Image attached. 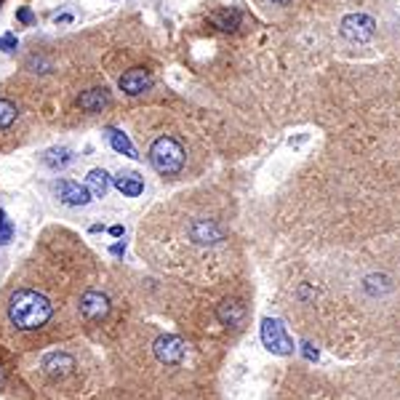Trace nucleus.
<instances>
[{"instance_id":"nucleus-1","label":"nucleus","mask_w":400,"mask_h":400,"mask_svg":"<svg viewBox=\"0 0 400 400\" xmlns=\"http://www.w3.org/2000/svg\"><path fill=\"white\" fill-rule=\"evenodd\" d=\"M54 315V307L43 293L32 291V289H19L13 291L11 304H8V317L16 328H25V331H35L43 328Z\"/></svg>"},{"instance_id":"nucleus-2","label":"nucleus","mask_w":400,"mask_h":400,"mask_svg":"<svg viewBox=\"0 0 400 400\" xmlns=\"http://www.w3.org/2000/svg\"><path fill=\"white\" fill-rule=\"evenodd\" d=\"M150 163L163 176H176L184 169V147L176 136H160L150 147Z\"/></svg>"},{"instance_id":"nucleus-3","label":"nucleus","mask_w":400,"mask_h":400,"mask_svg":"<svg viewBox=\"0 0 400 400\" xmlns=\"http://www.w3.org/2000/svg\"><path fill=\"white\" fill-rule=\"evenodd\" d=\"M339 32L341 37H347L350 43H365V40H371L376 32L374 16H368V13H350V16L341 19Z\"/></svg>"},{"instance_id":"nucleus-4","label":"nucleus","mask_w":400,"mask_h":400,"mask_svg":"<svg viewBox=\"0 0 400 400\" xmlns=\"http://www.w3.org/2000/svg\"><path fill=\"white\" fill-rule=\"evenodd\" d=\"M262 341L267 350L275 355H291L293 352V341L289 339L286 328L280 326V320H272V317L262 320Z\"/></svg>"},{"instance_id":"nucleus-5","label":"nucleus","mask_w":400,"mask_h":400,"mask_svg":"<svg viewBox=\"0 0 400 400\" xmlns=\"http://www.w3.org/2000/svg\"><path fill=\"white\" fill-rule=\"evenodd\" d=\"M155 355H158L160 363H166V365L182 363L184 341L179 339V337H171V334H166V337H160V339L155 341Z\"/></svg>"},{"instance_id":"nucleus-6","label":"nucleus","mask_w":400,"mask_h":400,"mask_svg":"<svg viewBox=\"0 0 400 400\" xmlns=\"http://www.w3.org/2000/svg\"><path fill=\"white\" fill-rule=\"evenodd\" d=\"M54 193L59 195V200L64 206H85L91 200L88 187H80L78 182H70V179H61V182L54 184Z\"/></svg>"},{"instance_id":"nucleus-7","label":"nucleus","mask_w":400,"mask_h":400,"mask_svg":"<svg viewBox=\"0 0 400 400\" xmlns=\"http://www.w3.org/2000/svg\"><path fill=\"white\" fill-rule=\"evenodd\" d=\"M121 88L128 94V97H139V94H145L152 88V75L142 70V67H136V70H128L126 75H121Z\"/></svg>"},{"instance_id":"nucleus-8","label":"nucleus","mask_w":400,"mask_h":400,"mask_svg":"<svg viewBox=\"0 0 400 400\" xmlns=\"http://www.w3.org/2000/svg\"><path fill=\"white\" fill-rule=\"evenodd\" d=\"M190 238H193L198 246H214L224 238V232L219 227L217 222H211V219H198L193 222V227H190Z\"/></svg>"},{"instance_id":"nucleus-9","label":"nucleus","mask_w":400,"mask_h":400,"mask_svg":"<svg viewBox=\"0 0 400 400\" xmlns=\"http://www.w3.org/2000/svg\"><path fill=\"white\" fill-rule=\"evenodd\" d=\"M80 313H83L85 320H102V317H107L109 313V299L99 291L83 293V299H80Z\"/></svg>"},{"instance_id":"nucleus-10","label":"nucleus","mask_w":400,"mask_h":400,"mask_svg":"<svg viewBox=\"0 0 400 400\" xmlns=\"http://www.w3.org/2000/svg\"><path fill=\"white\" fill-rule=\"evenodd\" d=\"M78 104H80V109H85V112H102L104 107L112 104V97H109L107 88H88L85 94H80Z\"/></svg>"},{"instance_id":"nucleus-11","label":"nucleus","mask_w":400,"mask_h":400,"mask_svg":"<svg viewBox=\"0 0 400 400\" xmlns=\"http://www.w3.org/2000/svg\"><path fill=\"white\" fill-rule=\"evenodd\" d=\"M115 187H118L123 195L136 198V195L145 193V179H142L136 171H121V174L115 176Z\"/></svg>"},{"instance_id":"nucleus-12","label":"nucleus","mask_w":400,"mask_h":400,"mask_svg":"<svg viewBox=\"0 0 400 400\" xmlns=\"http://www.w3.org/2000/svg\"><path fill=\"white\" fill-rule=\"evenodd\" d=\"M211 19V25L219 27L222 32H232V30H238L243 22V13L238 8H224V11H217L208 16Z\"/></svg>"},{"instance_id":"nucleus-13","label":"nucleus","mask_w":400,"mask_h":400,"mask_svg":"<svg viewBox=\"0 0 400 400\" xmlns=\"http://www.w3.org/2000/svg\"><path fill=\"white\" fill-rule=\"evenodd\" d=\"M246 315V310H243L241 302H235V299H227V302L219 304V320L224 323V326H238Z\"/></svg>"},{"instance_id":"nucleus-14","label":"nucleus","mask_w":400,"mask_h":400,"mask_svg":"<svg viewBox=\"0 0 400 400\" xmlns=\"http://www.w3.org/2000/svg\"><path fill=\"white\" fill-rule=\"evenodd\" d=\"M109 190V176L104 169H94L88 174V193L94 195V198H104Z\"/></svg>"},{"instance_id":"nucleus-15","label":"nucleus","mask_w":400,"mask_h":400,"mask_svg":"<svg viewBox=\"0 0 400 400\" xmlns=\"http://www.w3.org/2000/svg\"><path fill=\"white\" fill-rule=\"evenodd\" d=\"M43 163H46L49 169L59 171L64 169L67 163H73V152H70L67 147H54V150H49V152L43 155Z\"/></svg>"},{"instance_id":"nucleus-16","label":"nucleus","mask_w":400,"mask_h":400,"mask_svg":"<svg viewBox=\"0 0 400 400\" xmlns=\"http://www.w3.org/2000/svg\"><path fill=\"white\" fill-rule=\"evenodd\" d=\"M107 139H109V145L115 147L118 152L128 155V158H139V155H136V150H133V145H131V139H128L123 131H118V128H107Z\"/></svg>"},{"instance_id":"nucleus-17","label":"nucleus","mask_w":400,"mask_h":400,"mask_svg":"<svg viewBox=\"0 0 400 400\" xmlns=\"http://www.w3.org/2000/svg\"><path fill=\"white\" fill-rule=\"evenodd\" d=\"M16 115H19V112H16V107H13L8 99H0V131H3V128H11Z\"/></svg>"},{"instance_id":"nucleus-18","label":"nucleus","mask_w":400,"mask_h":400,"mask_svg":"<svg viewBox=\"0 0 400 400\" xmlns=\"http://www.w3.org/2000/svg\"><path fill=\"white\" fill-rule=\"evenodd\" d=\"M11 235H13L11 222H8V217H6V211H0V246L11 241Z\"/></svg>"},{"instance_id":"nucleus-19","label":"nucleus","mask_w":400,"mask_h":400,"mask_svg":"<svg viewBox=\"0 0 400 400\" xmlns=\"http://www.w3.org/2000/svg\"><path fill=\"white\" fill-rule=\"evenodd\" d=\"M0 49L8 51V54H11V51H16V35H13V32H6V35H3V40H0Z\"/></svg>"},{"instance_id":"nucleus-20","label":"nucleus","mask_w":400,"mask_h":400,"mask_svg":"<svg viewBox=\"0 0 400 400\" xmlns=\"http://www.w3.org/2000/svg\"><path fill=\"white\" fill-rule=\"evenodd\" d=\"M16 19H19L22 25H32V22H35V13L30 11V8H19V11H16Z\"/></svg>"},{"instance_id":"nucleus-21","label":"nucleus","mask_w":400,"mask_h":400,"mask_svg":"<svg viewBox=\"0 0 400 400\" xmlns=\"http://www.w3.org/2000/svg\"><path fill=\"white\" fill-rule=\"evenodd\" d=\"M302 347H304V355H307L310 360H317V350H313L310 344H302Z\"/></svg>"},{"instance_id":"nucleus-22","label":"nucleus","mask_w":400,"mask_h":400,"mask_svg":"<svg viewBox=\"0 0 400 400\" xmlns=\"http://www.w3.org/2000/svg\"><path fill=\"white\" fill-rule=\"evenodd\" d=\"M272 3H278V6H286V3H291V0H272Z\"/></svg>"},{"instance_id":"nucleus-23","label":"nucleus","mask_w":400,"mask_h":400,"mask_svg":"<svg viewBox=\"0 0 400 400\" xmlns=\"http://www.w3.org/2000/svg\"><path fill=\"white\" fill-rule=\"evenodd\" d=\"M0 3H3V0H0Z\"/></svg>"}]
</instances>
